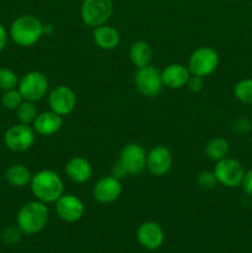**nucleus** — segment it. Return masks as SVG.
Here are the masks:
<instances>
[{
  "label": "nucleus",
  "mask_w": 252,
  "mask_h": 253,
  "mask_svg": "<svg viewBox=\"0 0 252 253\" xmlns=\"http://www.w3.org/2000/svg\"><path fill=\"white\" fill-rule=\"evenodd\" d=\"M219 66V54L214 48L208 46L199 47L189 57L188 69L190 74L205 78L216 71Z\"/></svg>",
  "instance_id": "6"
},
{
  "label": "nucleus",
  "mask_w": 252,
  "mask_h": 253,
  "mask_svg": "<svg viewBox=\"0 0 252 253\" xmlns=\"http://www.w3.org/2000/svg\"><path fill=\"white\" fill-rule=\"evenodd\" d=\"M123 192L121 180L116 179L113 175L103 177L93 187V198L98 203L104 205L116 202Z\"/></svg>",
  "instance_id": "14"
},
{
  "label": "nucleus",
  "mask_w": 252,
  "mask_h": 253,
  "mask_svg": "<svg viewBox=\"0 0 252 253\" xmlns=\"http://www.w3.org/2000/svg\"><path fill=\"white\" fill-rule=\"evenodd\" d=\"M17 89L21 93L24 100L36 103V101L42 100L48 93V78L42 72L31 71L22 76L17 84Z\"/></svg>",
  "instance_id": "4"
},
{
  "label": "nucleus",
  "mask_w": 252,
  "mask_h": 253,
  "mask_svg": "<svg viewBox=\"0 0 252 253\" xmlns=\"http://www.w3.org/2000/svg\"><path fill=\"white\" fill-rule=\"evenodd\" d=\"M22 101H24V98H22L21 93H20L17 88L10 89V90L2 93L1 104L7 110H16L21 105Z\"/></svg>",
  "instance_id": "26"
},
{
  "label": "nucleus",
  "mask_w": 252,
  "mask_h": 253,
  "mask_svg": "<svg viewBox=\"0 0 252 253\" xmlns=\"http://www.w3.org/2000/svg\"><path fill=\"white\" fill-rule=\"evenodd\" d=\"M52 32H53V26H52L51 24L43 25V35H51Z\"/></svg>",
  "instance_id": "34"
},
{
  "label": "nucleus",
  "mask_w": 252,
  "mask_h": 253,
  "mask_svg": "<svg viewBox=\"0 0 252 253\" xmlns=\"http://www.w3.org/2000/svg\"><path fill=\"white\" fill-rule=\"evenodd\" d=\"M241 187L247 195H252V168L245 172Z\"/></svg>",
  "instance_id": "32"
},
{
  "label": "nucleus",
  "mask_w": 252,
  "mask_h": 253,
  "mask_svg": "<svg viewBox=\"0 0 252 253\" xmlns=\"http://www.w3.org/2000/svg\"><path fill=\"white\" fill-rule=\"evenodd\" d=\"M19 81V77L12 69L6 68V67H0V90L6 91L10 89L17 88Z\"/></svg>",
  "instance_id": "25"
},
{
  "label": "nucleus",
  "mask_w": 252,
  "mask_h": 253,
  "mask_svg": "<svg viewBox=\"0 0 252 253\" xmlns=\"http://www.w3.org/2000/svg\"><path fill=\"white\" fill-rule=\"evenodd\" d=\"M133 81H135V85L138 93L146 98H155V96L160 95L165 86L162 81V73L151 64L142 67V68H137Z\"/></svg>",
  "instance_id": "7"
},
{
  "label": "nucleus",
  "mask_w": 252,
  "mask_h": 253,
  "mask_svg": "<svg viewBox=\"0 0 252 253\" xmlns=\"http://www.w3.org/2000/svg\"><path fill=\"white\" fill-rule=\"evenodd\" d=\"M111 175H113V177H115L116 179L121 180V179H124L125 177H127L128 173H127V170H126L125 166H124L123 163L118 160L115 163H114L113 167H111Z\"/></svg>",
  "instance_id": "31"
},
{
  "label": "nucleus",
  "mask_w": 252,
  "mask_h": 253,
  "mask_svg": "<svg viewBox=\"0 0 252 253\" xmlns=\"http://www.w3.org/2000/svg\"><path fill=\"white\" fill-rule=\"evenodd\" d=\"M119 161L125 166L128 174L137 175L145 170L147 153L138 143H127L121 150Z\"/></svg>",
  "instance_id": "11"
},
{
  "label": "nucleus",
  "mask_w": 252,
  "mask_h": 253,
  "mask_svg": "<svg viewBox=\"0 0 252 253\" xmlns=\"http://www.w3.org/2000/svg\"><path fill=\"white\" fill-rule=\"evenodd\" d=\"M136 239L143 249L156 251L165 242V231L160 224L155 221H145L136 230Z\"/></svg>",
  "instance_id": "13"
},
{
  "label": "nucleus",
  "mask_w": 252,
  "mask_h": 253,
  "mask_svg": "<svg viewBox=\"0 0 252 253\" xmlns=\"http://www.w3.org/2000/svg\"><path fill=\"white\" fill-rule=\"evenodd\" d=\"M64 172L73 183L84 184L90 180L93 175V167L86 158L82 156H74L66 163Z\"/></svg>",
  "instance_id": "16"
},
{
  "label": "nucleus",
  "mask_w": 252,
  "mask_h": 253,
  "mask_svg": "<svg viewBox=\"0 0 252 253\" xmlns=\"http://www.w3.org/2000/svg\"><path fill=\"white\" fill-rule=\"evenodd\" d=\"M63 125V119L54 111H43L39 114L32 124L35 132L40 136H52L58 132Z\"/></svg>",
  "instance_id": "17"
},
{
  "label": "nucleus",
  "mask_w": 252,
  "mask_h": 253,
  "mask_svg": "<svg viewBox=\"0 0 252 253\" xmlns=\"http://www.w3.org/2000/svg\"><path fill=\"white\" fill-rule=\"evenodd\" d=\"M251 121H252V111H251Z\"/></svg>",
  "instance_id": "35"
},
{
  "label": "nucleus",
  "mask_w": 252,
  "mask_h": 253,
  "mask_svg": "<svg viewBox=\"0 0 252 253\" xmlns=\"http://www.w3.org/2000/svg\"><path fill=\"white\" fill-rule=\"evenodd\" d=\"M15 111H16V116L19 123L25 124V125H32L34 121L36 120L37 115H39V111H37L35 103L29 100L22 101L21 105H20Z\"/></svg>",
  "instance_id": "23"
},
{
  "label": "nucleus",
  "mask_w": 252,
  "mask_h": 253,
  "mask_svg": "<svg viewBox=\"0 0 252 253\" xmlns=\"http://www.w3.org/2000/svg\"><path fill=\"white\" fill-rule=\"evenodd\" d=\"M173 156L166 146H156L147 153L146 168L155 177H162L169 172Z\"/></svg>",
  "instance_id": "15"
},
{
  "label": "nucleus",
  "mask_w": 252,
  "mask_h": 253,
  "mask_svg": "<svg viewBox=\"0 0 252 253\" xmlns=\"http://www.w3.org/2000/svg\"><path fill=\"white\" fill-rule=\"evenodd\" d=\"M214 173L216 175L219 184L227 188L240 187L245 175V170L241 163L235 160V158L230 157H226L216 162Z\"/></svg>",
  "instance_id": "9"
},
{
  "label": "nucleus",
  "mask_w": 252,
  "mask_h": 253,
  "mask_svg": "<svg viewBox=\"0 0 252 253\" xmlns=\"http://www.w3.org/2000/svg\"><path fill=\"white\" fill-rule=\"evenodd\" d=\"M130 61L136 68H142V67L148 66L152 59V49L151 46L146 41H136L131 44L130 52Z\"/></svg>",
  "instance_id": "20"
},
{
  "label": "nucleus",
  "mask_w": 252,
  "mask_h": 253,
  "mask_svg": "<svg viewBox=\"0 0 252 253\" xmlns=\"http://www.w3.org/2000/svg\"><path fill=\"white\" fill-rule=\"evenodd\" d=\"M205 155L210 161L214 162H219V161L224 160L229 156L230 152V145L227 140L224 137H214L209 140L205 145Z\"/></svg>",
  "instance_id": "22"
},
{
  "label": "nucleus",
  "mask_w": 252,
  "mask_h": 253,
  "mask_svg": "<svg viewBox=\"0 0 252 253\" xmlns=\"http://www.w3.org/2000/svg\"><path fill=\"white\" fill-rule=\"evenodd\" d=\"M113 9V0H83L81 17L86 26L95 29L109 21Z\"/></svg>",
  "instance_id": "5"
},
{
  "label": "nucleus",
  "mask_w": 252,
  "mask_h": 253,
  "mask_svg": "<svg viewBox=\"0 0 252 253\" xmlns=\"http://www.w3.org/2000/svg\"><path fill=\"white\" fill-rule=\"evenodd\" d=\"M185 86H187L192 93H199V91H202L203 88H204V78L199 76H194V74H190Z\"/></svg>",
  "instance_id": "30"
},
{
  "label": "nucleus",
  "mask_w": 252,
  "mask_h": 253,
  "mask_svg": "<svg viewBox=\"0 0 252 253\" xmlns=\"http://www.w3.org/2000/svg\"><path fill=\"white\" fill-rule=\"evenodd\" d=\"M48 105L58 115H69L77 106L76 93L67 85L54 86L48 94Z\"/></svg>",
  "instance_id": "10"
},
{
  "label": "nucleus",
  "mask_w": 252,
  "mask_h": 253,
  "mask_svg": "<svg viewBox=\"0 0 252 253\" xmlns=\"http://www.w3.org/2000/svg\"><path fill=\"white\" fill-rule=\"evenodd\" d=\"M57 216L66 222H76L83 217L85 208L77 195L63 194L54 203Z\"/></svg>",
  "instance_id": "12"
},
{
  "label": "nucleus",
  "mask_w": 252,
  "mask_h": 253,
  "mask_svg": "<svg viewBox=\"0 0 252 253\" xmlns=\"http://www.w3.org/2000/svg\"><path fill=\"white\" fill-rule=\"evenodd\" d=\"M22 231L16 226H9L2 231L1 240L5 245L7 246H15V245L20 244L22 239Z\"/></svg>",
  "instance_id": "28"
},
{
  "label": "nucleus",
  "mask_w": 252,
  "mask_h": 253,
  "mask_svg": "<svg viewBox=\"0 0 252 253\" xmlns=\"http://www.w3.org/2000/svg\"><path fill=\"white\" fill-rule=\"evenodd\" d=\"M197 184L200 189L203 190H211L219 184L216 179V175H215L214 170H203L199 173L197 178Z\"/></svg>",
  "instance_id": "27"
},
{
  "label": "nucleus",
  "mask_w": 252,
  "mask_h": 253,
  "mask_svg": "<svg viewBox=\"0 0 252 253\" xmlns=\"http://www.w3.org/2000/svg\"><path fill=\"white\" fill-rule=\"evenodd\" d=\"M162 81L165 86L169 89H180L185 86L190 77L188 67L180 63L168 64L162 72Z\"/></svg>",
  "instance_id": "18"
},
{
  "label": "nucleus",
  "mask_w": 252,
  "mask_h": 253,
  "mask_svg": "<svg viewBox=\"0 0 252 253\" xmlns=\"http://www.w3.org/2000/svg\"><path fill=\"white\" fill-rule=\"evenodd\" d=\"M48 207L40 200H31L20 208L16 225L24 235H36L46 227L48 222Z\"/></svg>",
  "instance_id": "2"
},
{
  "label": "nucleus",
  "mask_w": 252,
  "mask_h": 253,
  "mask_svg": "<svg viewBox=\"0 0 252 253\" xmlns=\"http://www.w3.org/2000/svg\"><path fill=\"white\" fill-rule=\"evenodd\" d=\"M30 188L36 200L44 204H53L64 194L63 180L51 169H42L35 173Z\"/></svg>",
  "instance_id": "1"
},
{
  "label": "nucleus",
  "mask_w": 252,
  "mask_h": 253,
  "mask_svg": "<svg viewBox=\"0 0 252 253\" xmlns=\"http://www.w3.org/2000/svg\"><path fill=\"white\" fill-rule=\"evenodd\" d=\"M252 128V121L246 118H239L232 123V130L239 135H245Z\"/></svg>",
  "instance_id": "29"
},
{
  "label": "nucleus",
  "mask_w": 252,
  "mask_h": 253,
  "mask_svg": "<svg viewBox=\"0 0 252 253\" xmlns=\"http://www.w3.org/2000/svg\"><path fill=\"white\" fill-rule=\"evenodd\" d=\"M235 96L237 100H240L244 104L252 105V79H242L235 85L234 89Z\"/></svg>",
  "instance_id": "24"
},
{
  "label": "nucleus",
  "mask_w": 252,
  "mask_h": 253,
  "mask_svg": "<svg viewBox=\"0 0 252 253\" xmlns=\"http://www.w3.org/2000/svg\"><path fill=\"white\" fill-rule=\"evenodd\" d=\"M229 1H232V0H229Z\"/></svg>",
  "instance_id": "36"
},
{
  "label": "nucleus",
  "mask_w": 252,
  "mask_h": 253,
  "mask_svg": "<svg viewBox=\"0 0 252 253\" xmlns=\"http://www.w3.org/2000/svg\"><path fill=\"white\" fill-rule=\"evenodd\" d=\"M36 132L31 125L15 124L4 133V143L7 150L12 152H25L34 146Z\"/></svg>",
  "instance_id": "8"
},
{
  "label": "nucleus",
  "mask_w": 252,
  "mask_h": 253,
  "mask_svg": "<svg viewBox=\"0 0 252 253\" xmlns=\"http://www.w3.org/2000/svg\"><path fill=\"white\" fill-rule=\"evenodd\" d=\"M93 40L99 48L111 51L120 43V34L115 27L105 24L93 30Z\"/></svg>",
  "instance_id": "19"
},
{
  "label": "nucleus",
  "mask_w": 252,
  "mask_h": 253,
  "mask_svg": "<svg viewBox=\"0 0 252 253\" xmlns=\"http://www.w3.org/2000/svg\"><path fill=\"white\" fill-rule=\"evenodd\" d=\"M9 39V31H7L6 27L0 22V53H1L5 49V47H6Z\"/></svg>",
  "instance_id": "33"
},
{
  "label": "nucleus",
  "mask_w": 252,
  "mask_h": 253,
  "mask_svg": "<svg viewBox=\"0 0 252 253\" xmlns=\"http://www.w3.org/2000/svg\"><path fill=\"white\" fill-rule=\"evenodd\" d=\"M43 24L34 15H21L11 22L9 37L20 47H31L41 40Z\"/></svg>",
  "instance_id": "3"
},
{
  "label": "nucleus",
  "mask_w": 252,
  "mask_h": 253,
  "mask_svg": "<svg viewBox=\"0 0 252 253\" xmlns=\"http://www.w3.org/2000/svg\"><path fill=\"white\" fill-rule=\"evenodd\" d=\"M5 178H6V182L11 187L25 188L31 183L32 174L26 166L16 163V165H12L7 168L6 173H5Z\"/></svg>",
  "instance_id": "21"
}]
</instances>
